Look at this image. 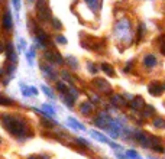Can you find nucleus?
<instances>
[{"mask_svg":"<svg viewBox=\"0 0 165 159\" xmlns=\"http://www.w3.org/2000/svg\"><path fill=\"white\" fill-rule=\"evenodd\" d=\"M58 90H59V91H62V93H67V87L62 83H58Z\"/></svg>","mask_w":165,"mask_h":159,"instance_id":"21","label":"nucleus"},{"mask_svg":"<svg viewBox=\"0 0 165 159\" xmlns=\"http://www.w3.org/2000/svg\"><path fill=\"white\" fill-rule=\"evenodd\" d=\"M93 109V106H91L90 103H82L81 104V113L82 114H88Z\"/></svg>","mask_w":165,"mask_h":159,"instance_id":"13","label":"nucleus"},{"mask_svg":"<svg viewBox=\"0 0 165 159\" xmlns=\"http://www.w3.org/2000/svg\"><path fill=\"white\" fill-rule=\"evenodd\" d=\"M162 88H164V90H165V84H164V87H162Z\"/></svg>","mask_w":165,"mask_h":159,"instance_id":"30","label":"nucleus"},{"mask_svg":"<svg viewBox=\"0 0 165 159\" xmlns=\"http://www.w3.org/2000/svg\"><path fill=\"white\" fill-rule=\"evenodd\" d=\"M113 103L115 104H124V101H123V99H122V96H119V94H115L113 96Z\"/></svg>","mask_w":165,"mask_h":159,"instance_id":"16","label":"nucleus"},{"mask_svg":"<svg viewBox=\"0 0 165 159\" xmlns=\"http://www.w3.org/2000/svg\"><path fill=\"white\" fill-rule=\"evenodd\" d=\"M143 31H145V26L143 25H139V35H138V39H142V34H143Z\"/></svg>","mask_w":165,"mask_h":159,"instance_id":"22","label":"nucleus"},{"mask_svg":"<svg viewBox=\"0 0 165 159\" xmlns=\"http://www.w3.org/2000/svg\"><path fill=\"white\" fill-rule=\"evenodd\" d=\"M52 25H54V28H57V29H61V23H59L58 19H52Z\"/></svg>","mask_w":165,"mask_h":159,"instance_id":"20","label":"nucleus"},{"mask_svg":"<svg viewBox=\"0 0 165 159\" xmlns=\"http://www.w3.org/2000/svg\"><path fill=\"white\" fill-rule=\"evenodd\" d=\"M57 41L59 42V43H67V39L64 36H57Z\"/></svg>","mask_w":165,"mask_h":159,"instance_id":"25","label":"nucleus"},{"mask_svg":"<svg viewBox=\"0 0 165 159\" xmlns=\"http://www.w3.org/2000/svg\"><path fill=\"white\" fill-rule=\"evenodd\" d=\"M162 90H164V88L159 85V83H152L149 85V93H151L152 96H161Z\"/></svg>","mask_w":165,"mask_h":159,"instance_id":"5","label":"nucleus"},{"mask_svg":"<svg viewBox=\"0 0 165 159\" xmlns=\"http://www.w3.org/2000/svg\"><path fill=\"white\" fill-rule=\"evenodd\" d=\"M44 110H48L51 114H54V109H52V107H50L48 104H45V106H44Z\"/></svg>","mask_w":165,"mask_h":159,"instance_id":"26","label":"nucleus"},{"mask_svg":"<svg viewBox=\"0 0 165 159\" xmlns=\"http://www.w3.org/2000/svg\"><path fill=\"white\" fill-rule=\"evenodd\" d=\"M0 104H2V106H9V104H12V100L3 97V96H0Z\"/></svg>","mask_w":165,"mask_h":159,"instance_id":"17","label":"nucleus"},{"mask_svg":"<svg viewBox=\"0 0 165 159\" xmlns=\"http://www.w3.org/2000/svg\"><path fill=\"white\" fill-rule=\"evenodd\" d=\"M86 1L93 10H97L100 7V0H86Z\"/></svg>","mask_w":165,"mask_h":159,"instance_id":"14","label":"nucleus"},{"mask_svg":"<svg viewBox=\"0 0 165 159\" xmlns=\"http://www.w3.org/2000/svg\"><path fill=\"white\" fill-rule=\"evenodd\" d=\"M36 13H38V17L41 19L42 22L50 20L51 12L48 9V1L46 0H38L36 1Z\"/></svg>","mask_w":165,"mask_h":159,"instance_id":"2","label":"nucleus"},{"mask_svg":"<svg viewBox=\"0 0 165 159\" xmlns=\"http://www.w3.org/2000/svg\"><path fill=\"white\" fill-rule=\"evenodd\" d=\"M154 149H155V151H158V152H162V151H164L161 146H154Z\"/></svg>","mask_w":165,"mask_h":159,"instance_id":"28","label":"nucleus"},{"mask_svg":"<svg viewBox=\"0 0 165 159\" xmlns=\"http://www.w3.org/2000/svg\"><path fill=\"white\" fill-rule=\"evenodd\" d=\"M142 106H143V100H142L140 97H136V99L132 101V107H133V109H139V107H142Z\"/></svg>","mask_w":165,"mask_h":159,"instance_id":"15","label":"nucleus"},{"mask_svg":"<svg viewBox=\"0 0 165 159\" xmlns=\"http://www.w3.org/2000/svg\"><path fill=\"white\" fill-rule=\"evenodd\" d=\"M42 91L45 93V94H46L48 97H51V99L54 97V94H52V91H51V90H50V88H48V87H46V85H42Z\"/></svg>","mask_w":165,"mask_h":159,"instance_id":"18","label":"nucleus"},{"mask_svg":"<svg viewBox=\"0 0 165 159\" xmlns=\"http://www.w3.org/2000/svg\"><path fill=\"white\" fill-rule=\"evenodd\" d=\"M152 111H154V107H152V106H148V107H146V111H145V116H151Z\"/></svg>","mask_w":165,"mask_h":159,"instance_id":"23","label":"nucleus"},{"mask_svg":"<svg viewBox=\"0 0 165 159\" xmlns=\"http://www.w3.org/2000/svg\"><path fill=\"white\" fill-rule=\"evenodd\" d=\"M6 54H8V58L12 61V64H16L17 57H16V54H15V49H13V45H12V43H9L8 45V48H6Z\"/></svg>","mask_w":165,"mask_h":159,"instance_id":"4","label":"nucleus"},{"mask_svg":"<svg viewBox=\"0 0 165 159\" xmlns=\"http://www.w3.org/2000/svg\"><path fill=\"white\" fill-rule=\"evenodd\" d=\"M143 62H145L146 67H155L157 65V58L154 55H146L145 59H143Z\"/></svg>","mask_w":165,"mask_h":159,"instance_id":"8","label":"nucleus"},{"mask_svg":"<svg viewBox=\"0 0 165 159\" xmlns=\"http://www.w3.org/2000/svg\"><path fill=\"white\" fill-rule=\"evenodd\" d=\"M128 156L130 159H139V155H138L135 151H128Z\"/></svg>","mask_w":165,"mask_h":159,"instance_id":"19","label":"nucleus"},{"mask_svg":"<svg viewBox=\"0 0 165 159\" xmlns=\"http://www.w3.org/2000/svg\"><path fill=\"white\" fill-rule=\"evenodd\" d=\"M68 61L71 62V67H73V68H77V61H75L73 57H70V58H68Z\"/></svg>","mask_w":165,"mask_h":159,"instance_id":"24","label":"nucleus"},{"mask_svg":"<svg viewBox=\"0 0 165 159\" xmlns=\"http://www.w3.org/2000/svg\"><path fill=\"white\" fill-rule=\"evenodd\" d=\"M94 84H96V85H100V90H103V91H109V90H110V85H109L104 80H100V78L99 80H94Z\"/></svg>","mask_w":165,"mask_h":159,"instance_id":"9","label":"nucleus"},{"mask_svg":"<svg viewBox=\"0 0 165 159\" xmlns=\"http://www.w3.org/2000/svg\"><path fill=\"white\" fill-rule=\"evenodd\" d=\"M12 26H13L12 13L8 10V12L4 13V16H3V28H4V29H8V31H10V29H12Z\"/></svg>","mask_w":165,"mask_h":159,"instance_id":"3","label":"nucleus"},{"mask_svg":"<svg viewBox=\"0 0 165 159\" xmlns=\"http://www.w3.org/2000/svg\"><path fill=\"white\" fill-rule=\"evenodd\" d=\"M3 125L10 133L13 134H20L25 129V123L20 119H16L13 116H9V114L3 116Z\"/></svg>","mask_w":165,"mask_h":159,"instance_id":"1","label":"nucleus"},{"mask_svg":"<svg viewBox=\"0 0 165 159\" xmlns=\"http://www.w3.org/2000/svg\"><path fill=\"white\" fill-rule=\"evenodd\" d=\"M91 134H93V137H96L97 140H100V142H103V143H110V140H109L107 137H104L101 133H99V132H91Z\"/></svg>","mask_w":165,"mask_h":159,"instance_id":"11","label":"nucleus"},{"mask_svg":"<svg viewBox=\"0 0 165 159\" xmlns=\"http://www.w3.org/2000/svg\"><path fill=\"white\" fill-rule=\"evenodd\" d=\"M88 69H90L91 72H97V69H96V68L93 67V65H91V64H90V65H88Z\"/></svg>","mask_w":165,"mask_h":159,"instance_id":"27","label":"nucleus"},{"mask_svg":"<svg viewBox=\"0 0 165 159\" xmlns=\"http://www.w3.org/2000/svg\"><path fill=\"white\" fill-rule=\"evenodd\" d=\"M101 69H103L106 74H109L110 77H115L116 75V72H115V69H113V67H112V65H109V64H103V65H101Z\"/></svg>","mask_w":165,"mask_h":159,"instance_id":"10","label":"nucleus"},{"mask_svg":"<svg viewBox=\"0 0 165 159\" xmlns=\"http://www.w3.org/2000/svg\"><path fill=\"white\" fill-rule=\"evenodd\" d=\"M136 139H138L143 146H151V139L146 136V133H138L136 134Z\"/></svg>","mask_w":165,"mask_h":159,"instance_id":"7","label":"nucleus"},{"mask_svg":"<svg viewBox=\"0 0 165 159\" xmlns=\"http://www.w3.org/2000/svg\"><path fill=\"white\" fill-rule=\"evenodd\" d=\"M28 159H38V158H35V156H31V158H28Z\"/></svg>","mask_w":165,"mask_h":159,"instance_id":"29","label":"nucleus"},{"mask_svg":"<svg viewBox=\"0 0 165 159\" xmlns=\"http://www.w3.org/2000/svg\"><path fill=\"white\" fill-rule=\"evenodd\" d=\"M45 57H46V59H50V61H52V62H58V64L62 62V58L59 57L58 52H48Z\"/></svg>","mask_w":165,"mask_h":159,"instance_id":"6","label":"nucleus"},{"mask_svg":"<svg viewBox=\"0 0 165 159\" xmlns=\"http://www.w3.org/2000/svg\"><path fill=\"white\" fill-rule=\"evenodd\" d=\"M154 126L158 129H165V120L162 117H155L154 119Z\"/></svg>","mask_w":165,"mask_h":159,"instance_id":"12","label":"nucleus"}]
</instances>
